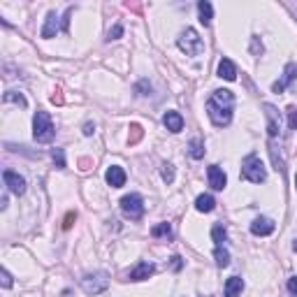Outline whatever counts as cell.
<instances>
[{"mask_svg": "<svg viewBox=\"0 0 297 297\" xmlns=\"http://www.w3.org/2000/svg\"><path fill=\"white\" fill-rule=\"evenodd\" d=\"M135 91H137V95H149V91H151V84H149L146 79H142L140 84L135 86Z\"/></svg>", "mask_w": 297, "mask_h": 297, "instance_id": "cell-30", "label": "cell"}, {"mask_svg": "<svg viewBox=\"0 0 297 297\" xmlns=\"http://www.w3.org/2000/svg\"><path fill=\"white\" fill-rule=\"evenodd\" d=\"M105 179H107V183H110L112 188L126 186V172H123L121 165H112L110 170H107V174H105Z\"/></svg>", "mask_w": 297, "mask_h": 297, "instance_id": "cell-12", "label": "cell"}, {"mask_svg": "<svg viewBox=\"0 0 297 297\" xmlns=\"http://www.w3.org/2000/svg\"><path fill=\"white\" fill-rule=\"evenodd\" d=\"M121 212L126 214L128 219L140 221L144 216V200H142V195L130 193L126 197H121Z\"/></svg>", "mask_w": 297, "mask_h": 297, "instance_id": "cell-6", "label": "cell"}, {"mask_svg": "<svg viewBox=\"0 0 297 297\" xmlns=\"http://www.w3.org/2000/svg\"><path fill=\"white\" fill-rule=\"evenodd\" d=\"M54 135H56V128H54L51 116L40 110L33 116V137H35L40 144H49V142L54 140Z\"/></svg>", "mask_w": 297, "mask_h": 297, "instance_id": "cell-2", "label": "cell"}, {"mask_svg": "<svg viewBox=\"0 0 297 297\" xmlns=\"http://www.w3.org/2000/svg\"><path fill=\"white\" fill-rule=\"evenodd\" d=\"M72 12H74V7H67V10H65V17H63V21H61L63 33L70 31V17H72Z\"/></svg>", "mask_w": 297, "mask_h": 297, "instance_id": "cell-32", "label": "cell"}, {"mask_svg": "<svg viewBox=\"0 0 297 297\" xmlns=\"http://www.w3.org/2000/svg\"><path fill=\"white\" fill-rule=\"evenodd\" d=\"M128 130H130V133H128V144H130V146L140 144V140L144 137V128H142L140 123H130Z\"/></svg>", "mask_w": 297, "mask_h": 297, "instance_id": "cell-20", "label": "cell"}, {"mask_svg": "<svg viewBox=\"0 0 297 297\" xmlns=\"http://www.w3.org/2000/svg\"><path fill=\"white\" fill-rule=\"evenodd\" d=\"M91 160H88V158H81V160H79V167H81V170H91Z\"/></svg>", "mask_w": 297, "mask_h": 297, "instance_id": "cell-39", "label": "cell"}, {"mask_svg": "<svg viewBox=\"0 0 297 297\" xmlns=\"http://www.w3.org/2000/svg\"><path fill=\"white\" fill-rule=\"evenodd\" d=\"M295 79H297V65H295V63H288V65L283 67V77H281L279 81H274L272 91L274 93H283L285 88H288V86L295 81Z\"/></svg>", "mask_w": 297, "mask_h": 297, "instance_id": "cell-8", "label": "cell"}, {"mask_svg": "<svg viewBox=\"0 0 297 297\" xmlns=\"http://www.w3.org/2000/svg\"><path fill=\"white\" fill-rule=\"evenodd\" d=\"M197 12H200V24H202V26H209V24H212V17H214L212 3H207V0H200V3H197Z\"/></svg>", "mask_w": 297, "mask_h": 297, "instance_id": "cell-18", "label": "cell"}, {"mask_svg": "<svg viewBox=\"0 0 297 297\" xmlns=\"http://www.w3.org/2000/svg\"><path fill=\"white\" fill-rule=\"evenodd\" d=\"M163 123L170 133H181L183 130V116L179 114V112H167V114L163 116Z\"/></svg>", "mask_w": 297, "mask_h": 297, "instance_id": "cell-15", "label": "cell"}, {"mask_svg": "<svg viewBox=\"0 0 297 297\" xmlns=\"http://www.w3.org/2000/svg\"><path fill=\"white\" fill-rule=\"evenodd\" d=\"M232 107H235V95H232V91H225V88L214 91L207 100V114H209V119L216 128L230 126Z\"/></svg>", "mask_w": 297, "mask_h": 297, "instance_id": "cell-1", "label": "cell"}, {"mask_svg": "<svg viewBox=\"0 0 297 297\" xmlns=\"http://www.w3.org/2000/svg\"><path fill=\"white\" fill-rule=\"evenodd\" d=\"M176 44H179L181 51H186V56H197V54H202V49H205L202 37L197 35V31H193V28H186V31L181 33V37L176 40Z\"/></svg>", "mask_w": 297, "mask_h": 297, "instance_id": "cell-5", "label": "cell"}, {"mask_svg": "<svg viewBox=\"0 0 297 297\" xmlns=\"http://www.w3.org/2000/svg\"><path fill=\"white\" fill-rule=\"evenodd\" d=\"M288 290H290V295H295V297H297V276L288 279Z\"/></svg>", "mask_w": 297, "mask_h": 297, "instance_id": "cell-37", "label": "cell"}, {"mask_svg": "<svg viewBox=\"0 0 297 297\" xmlns=\"http://www.w3.org/2000/svg\"><path fill=\"white\" fill-rule=\"evenodd\" d=\"M269 153H272V160H274V167H276V172H281V174H283V172H285L283 158H281V153H276V144H274V142H269Z\"/></svg>", "mask_w": 297, "mask_h": 297, "instance_id": "cell-23", "label": "cell"}, {"mask_svg": "<svg viewBox=\"0 0 297 297\" xmlns=\"http://www.w3.org/2000/svg\"><path fill=\"white\" fill-rule=\"evenodd\" d=\"M219 77L225 79V81H235L237 79V67L230 58H221L219 63Z\"/></svg>", "mask_w": 297, "mask_h": 297, "instance_id": "cell-16", "label": "cell"}, {"mask_svg": "<svg viewBox=\"0 0 297 297\" xmlns=\"http://www.w3.org/2000/svg\"><path fill=\"white\" fill-rule=\"evenodd\" d=\"M81 288L86 295H100L110 288V274L107 272H91L81 279Z\"/></svg>", "mask_w": 297, "mask_h": 297, "instance_id": "cell-4", "label": "cell"}, {"mask_svg": "<svg viewBox=\"0 0 297 297\" xmlns=\"http://www.w3.org/2000/svg\"><path fill=\"white\" fill-rule=\"evenodd\" d=\"M51 158H54V163L58 170H65V153H63V149H54V151H51Z\"/></svg>", "mask_w": 297, "mask_h": 297, "instance_id": "cell-27", "label": "cell"}, {"mask_svg": "<svg viewBox=\"0 0 297 297\" xmlns=\"http://www.w3.org/2000/svg\"><path fill=\"white\" fill-rule=\"evenodd\" d=\"M251 51H253V56H260L262 54V42H260V37H251Z\"/></svg>", "mask_w": 297, "mask_h": 297, "instance_id": "cell-31", "label": "cell"}, {"mask_svg": "<svg viewBox=\"0 0 297 297\" xmlns=\"http://www.w3.org/2000/svg\"><path fill=\"white\" fill-rule=\"evenodd\" d=\"M3 179H5V186L10 188L14 195L26 193V179L21 174H17V172H12V170H5L3 172Z\"/></svg>", "mask_w": 297, "mask_h": 297, "instance_id": "cell-9", "label": "cell"}, {"mask_svg": "<svg viewBox=\"0 0 297 297\" xmlns=\"http://www.w3.org/2000/svg\"><path fill=\"white\" fill-rule=\"evenodd\" d=\"M151 237L156 239H172V225L170 223H158L151 228Z\"/></svg>", "mask_w": 297, "mask_h": 297, "instance_id": "cell-21", "label": "cell"}, {"mask_svg": "<svg viewBox=\"0 0 297 297\" xmlns=\"http://www.w3.org/2000/svg\"><path fill=\"white\" fill-rule=\"evenodd\" d=\"M295 188H297V174H295Z\"/></svg>", "mask_w": 297, "mask_h": 297, "instance_id": "cell-42", "label": "cell"}, {"mask_svg": "<svg viewBox=\"0 0 297 297\" xmlns=\"http://www.w3.org/2000/svg\"><path fill=\"white\" fill-rule=\"evenodd\" d=\"M121 35H123V26H121V24H116L114 28H112V31H110V35H107V40H110V42H112V40H119V37H121Z\"/></svg>", "mask_w": 297, "mask_h": 297, "instance_id": "cell-33", "label": "cell"}, {"mask_svg": "<svg viewBox=\"0 0 297 297\" xmlns=\"http://www.w3.org/2000/svg\"><path fill=\"white\" fill-rule=\"evenodd\" d=\"M188 153H190V158H195V160H200V158L205 156V142H202L200 137H195V140H190V144H188Z\"/></svg>", "mask_w": 297, "mask_h": 297, "instance_id": "cell-22", "label": "cell"}, {"mask_svg": "<svg viewBox=\"0 0 297 297\" xmlns=\"http://www.w3.org/2000/svg\"><path fill=\"white\" fill-rule=\"evenodd\" d=\"M95 133V126L93 123H84V135H93Z\"/></svg>", "mask_w": 297, "mask_h": 297, "instance_id": "cell-40", "label": "cell"}, {"mask_svg": "<svg viewBox=\"0 0 297 297\" xmlns=\"http://www.w3.org/2000/svg\"><path fill=\"white\" fill-rule=\"evenodd\" d=\"M74 221H77V214H74V212H70V214L65 216V221H63V230H70Z\"/></svg>", "mask_w": 297, "mask_h": 297, "instance_id": "cell-35", "label": "cell"}, {"mask_svg": "<svg viewBox=\"0 0 297 297\" xmlns=\"http://www.w3.org/2000/svg\"><path fill=\"white\" fill-rule=\"evenodd\" d=\"M181 267H183L181 258H179V255H174V258H172V269H174V272H179V269H181Z\"/></svg>", "mask_w": 297, "mask_h": 297, "instance_id": "cell-38", "label": "cell"}, {"mask_svg": "<svg viewBox=\"0 0 297 297\" xmlns=\"http://www.w3.org/2000/svg\"><path fill=\"white\" fill-rule=\"evenodd\" d=\"M242 176L246 179V181H251V183H262L267 179L265 165H262V160L255 156V153H251V156L244 158V163H242Z\"/></svg>", "mask_w": 297, "mask_h": 297, "instance_id": "cell-3", "label": "cell"}, {"mask_svg": "<svg viewBox=\"0 0 297 297\" xmlns=\"http://www.w3.org/2000/svg\"><path fill=\"white\" fill-rule=\"evenodd\" d=\"M58 28H63L61 21H58V14L49 12L47 14V21H44V28H42V37H44V40H51V37H56Z\"/></svg>", "mask_w": 297, "mask_h": 297, "instance_id": "cell-13", "label": "cell"}, {"mask_svg": "<svg viewBox=\"0 0 297 297\" xmlns=\"http://www.w3.org/2000/svg\"><path fill=\"white\" fill-rule=\"evenodd\" d=\"M262 110H265V119H267V135H269V140H274V137L281 135V114L269 103L262 105Z\"/></svg>", "mask_w": 297, "mask_h": 297, "instance_id": "cell-7", "label": "cell"}, {"mask_svg": "<svg viewBox=\"0 0 297 297\" xmlns=\"http://www.w3.org/2000/svg\"><path fill=\"white\" fill-rule=\"evenodd\" d=\"M214 258H216V265H219V267H228V265H230V253H228L223 246H216Z\"/></svg>", "mask_w": 297, "mask_h": 297, "instance_id": "cell-24", "label": "cell"}, {"mask_svg": "<svg viewBox=\"0 0 297 297\" xmlns=\"http://www.w3.org/2000/svg\"><path fill=\"white\" fill-rule=\"evenodd\" d=\"M212 239L216 242V246H223V242L228 239V232H225L223 225H214L212 228Z\"/></svg>", "mask_w": 297, "mask_h": 297, "instance_id": "cell-25", "label": "cell"}, {"mask_svg": "<svg viewBox=\"0 0 297 297\" xmlns=\"http://www.w3.org/2000/svg\"><path fill=\"white\" fill-rule=\"evenodd\" d=\"M3 100H5V103H14V105H19V107H26V105H28L26 103V97L21 95V93H17V91H7Z\"/></svg>", "mask_w": 297, "mask_h": 297, "instance_id": "cell-26", "label": "cell"}, {"mask_svg": "<svg viewBox=\"0 0 297 297\" xmlns=\"http://www.w3.org/2000/svg\"><path fill=\"white\" fill-rule=\"evenodd\" d=\"M160 174H163V181L165 183L174 181V167H172L170 163H163V170H160Z\"/></svg>", "mask_w": 297, "mask_h": 297, "instance_id": "cell-28", "label": "cell"}, {"mask_svg": "<svg viewBox=\"0 0 297 297\" xmlns=\"http://www.w3.org/2000/svg\"><path fill=\"white\" fill-rule=\"evenodd\" d=\"M214 207H216V200H214L212 195H200L197 200H195V209L197 212H202V214H209V212H214Z\"/></svg>", "mask_w": 297, "mask_h": 297, "instance_id": "cell-19", "label": "cell"}, {"mask_svg": "<svg viewBox=\"0 0 297 297\" xmlns=\"http://www.w3.org/2000/svg\"><path fill=\"white\" fill-rule=\"evenodd\" d=\"M51 103H54V105H63V91H61V88H56V91H54Z\"/></svg>", "mask_w": 297, "mask_h": 297, "instance_id": "cell-36", "label": "cell"}, {"mask_svg": "<svg viewBox=\"0 0 297 297\" xmlns=\"http://www.w3.org/2000/svg\"><path fill=\"white\" fill-rule=\"evenodd\" d=\"M153 272H156V265H151V262H137L135 269L130 272V281H144L149 276H153Z\"/></svg>", "mask_w": 297, "mask_h": 297, "instance_id": "cell-14", "label": "cell"}, {"mask_svg": "<svg viewBox=\"0 0 297 297\" xmlns=\"http://www.w3.org/2000/svg\"><path fill=\"white\" fill-rule=\"evenodd\" d=\"M288 128L297 130V107H288Z\"/></svg>", "mask_w": 297, "mask_h": 297, "instance_id": "cell-29", "label": "cell"}, {"mask_svg": "<svg viewBox=\"0 0 297 297\" xmlns=\"http://www.w3.org/2000/svg\"><path fill=\"white\" fill-rule=\"evenodd\" d=\"M244 290V279L239 276H230L225 281V297H239Z\"/></svg>", "mask_w": 297, "mask_h": 297, "instance_id": "cell-17", "label": "cell"}, {"mask_svg": "<svg viewBox=\"0 0 297 297\" xmlns=\"http://www.w3.org/2000/svg\"><path fill=\"white\" fill-rule=\"evenodd\" d=\"M292 249H295V253H297V239H295V244H292Z\"/></svg>", "mask_w": 297, "mask_h": 297, "instance_id": "cell-41", "label": "cell"}, {"mask_svg": "<svg viewBox=\"0 0 297 297\" xmlns=\"http://www.w3.org/2000/svg\"><path fill=\"white\" fill-rule=\"evenodd\" d=\"M274 221L272 219H265V216H260V219H255L253 223H251V232L258 237H267V235H272L274 232Z\"/></svg>", "mask_w": 297, "mask_h": 297, "instance_id": "cell-11", "label": "cell"}, {"mask_svg": "<svg viewBox=\"0 0 297 297\" xmlns=\"http://www.w3.org/2000/svg\"><path fill=\"white\" fill-rule=\"evenodd\" d=\"M207 176H209V186L214 190H223L225 183H228V176H225V172L221 170L219 165H209L207 167Z\"/></svg>", "mask_w": 297, "mask_h": 297, "instance_id": "cell-10", "label": "cell"}, {"mask_svg": "<svg viewBox=\"0 0 297 297\" xmlns=\"http://www.w3.org/2000/svg\"><path fill=\"white\" fill-rule=\"evenodd\" d=\"M0 283H3V288H10V285H12V276H10V272H7V269H3V272H0Z\"/></svg>", "mask_w": 297, "mask_h": 297, "instance_id": "cell-34", "label": "cell"}]
</instances>
